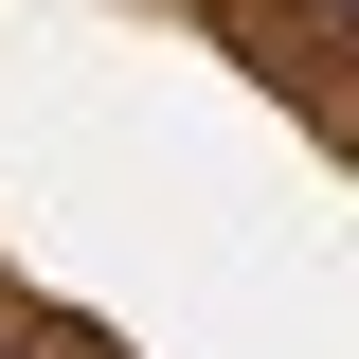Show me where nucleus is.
I'll return each instance as SVG.
<instances>
[{"label":"nucleus","instance_id":"nucleus-1","mask_svg":"<svg viewBox=\"0 0 359 359\" xmlns=\"http://www.w3.org/2000/svg\"><path fill=\"white\" fill-rule=\"evenodd\" d=\"M0 341H18V359H126V341H90L72 306H18V287H0Z\"/></svg>","mask_w":359,"mask_h":359},{"label":"nucleus","instance_id":"nucleus-2","mask_svg":"<svg viewBox=\"0 0 359 359\" xmlns=\"http://www.w3.org/2000/svg\"><path fill=\"white\" fill-rule=\"evenodd\" d=\"M306 108H323V144H341V162H359V72H341V90H306Z\"/></svg>","mask_w":359,"mask_h":359}]
</instances>
